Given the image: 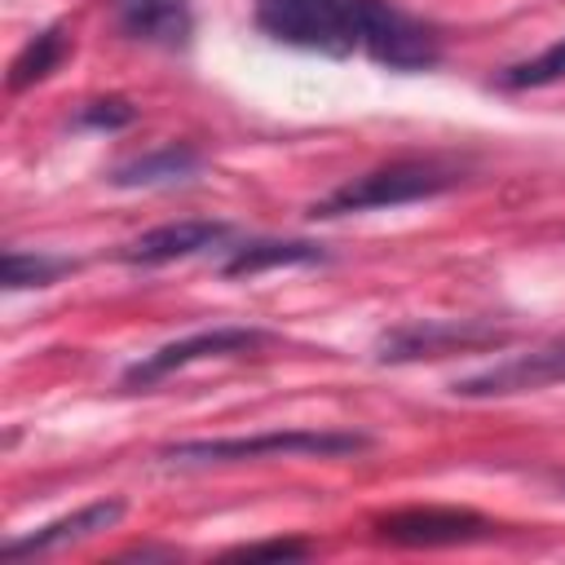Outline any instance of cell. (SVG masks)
<instances>
[{
    "label": "cell",
    "mask_w": 565,
    "mask_h": 565,
    "mask_svg": "<svg viewBox=\"0 0 565 565\" xmlns=\"http://www.w3.org/2000/svg\"><path fill=\"white\" fill-rule=\"evenodd\" d=\"M256 26L274 44L322 57L366 53L393 71L441 62V35L388 0H256Z\"/></svg>",
    "instance_id": "obj_1"
},
{
    "label": "cell",
    "mask_w": 565,
    "mask_h": 565,
    "mask_svg": "<svg viewBox=\"0 0 565 565\" xmlns=\"http://www.w3.org/2000/svg\"><path fill=\"white\" fill-rule=\"evenodd\" d=\"M371 446L366 433L353 428H274L252 437H212V441H177L163 446L159 459L177 468H212V463H247V459H344Z\"/></svg>",
    "instance_id": "obj_2"
},
{
    "label": "cell",
    "mask_w": 565,
    "mask_h": 565,
    "mask_svg": "<svg viewBox=\"0 0 565 565\" xmlns=\"http://www.w3.org/2000/svg\"><path fill=\"white\" fill-rule=\"evenodd\" d=\"M459 185V172L437 159H397L384 168H371L362 177H349L327 199H318L313 216H344V212H371V207H402L419 199H437Z\"/></svg>",
    "instance_id": "obj_3"
},
{
    "label": "cell",
    "mask_w": 565,
    "mask_h": 565,
    "mask_svg": "<svg viewBox=\"0 0 565 565\" xmlns=\"http://www.w3.org/2000/svg\"><path fill=\"white\" fill-rule=\"evenodd\" d=\"M265 340H269V331H260V327H212V331H194V335H185V340H168V344H159L154 353L137 358V362L124 371V384H128V388H150V384H159V380H168L172 371H185V366H194V362L256 353Z\"/></svg>",
    "instance_id": "obj_4"
},
{
    "label": "cell",
    "mask_w": 565,
    "mask_h": 565,
    "mask_svg": "<svg viewBox=\"0 0 565 565\" xmlns=\"http://www.w3.org/2000/svg\"><path fill=\"white\" fill-rule=\"evenodd\" d=\"M552 384H565V335L539 349L512 353L503 362H490L472 375H459L450 393L455 397H516V393H539Z\"/></svg>",
    "instance_id": "obj_5"
},
{
    "label": "cell",
    "mask_w": 565,
    "mask_h": 565,
    "mask_svg": "<svg viewBox=\"0 0 565 565\" xmlns=\"http://www.w3.org/2000/svg\"><path fill=\"white\" fill-rule=\"evenodd\" d=\"M375 534L402 547H455V543H477L490 534V521L468 512V508H402L388 516H375Z\"/></svg>",
    "instance_id": "obj_6"
},
{
    "label": "cell",
    "mask_w": 565,
    "mask_h": 565,
    "mask_svg": "<svg viewBox=\"0 0 565 565\" xmlns=\"http://www.w3.org/2000/svg\"><path fill=\"white\" fill-rule=\"evenodd\" d=\"M119 516H124V499H97V503L75 508L71 516L44 521L40 530L13 534V539L0 547V556H4L9 565L26 561V556H49V552H57V547H71V543H79V539H93V534L110 530Z\"/></svg>",
    "instance_id": "obj_7"
},
{
    "label": "cell",
    "mask_w": 565,
    "mask_h": 565,
    "mask_svg": "<svg viewBox=\"0 0 565 565\" xmlns=\"http://www.w3.org/2000/svg\"><path fill=\"white\" fill-rule=\"evenodd\" d=\"M503 340L494 327L481 322H406L380 340V362H415V358H441L472 344Z\"/></svg>",
    "instance_id": "obj_8"
},
{
    "label": "cell",
    "mask_w": 565,
    "mask_h": 565,
    "mask_svg": "<svg viewBox=\"0 0 565 565\" xmlns=\"http://www.w3.org/2000/svg\"><path fill=\"white\" fill-rule=\"evenodd\" d=\"M225 238H230L225 221H168V225H154V230L137 234L119 256L128 265H168V260H185V256L212 252Z\"/></svg>",
    "instance_id": "obj_9"
},
{
    "label": "cell",
    "mask_w": 565,
    "mask_h": 565,
    "mask_svg": "<svg viewBox=\"0 0 565 565\" xmlns=\"http://www.w3.org/2000/svg\"><path fill=\"white\" fill-rule=\"evenodd\" d=\"M115 9L132 40H146L159 49H181L194 26L190 0H115Z\"/></svg>",
    "instance_id": "obj_10"
},
{
    "label": "cell",
    "mask_w": 565,
    "mask_h": 565,
    "mask_svg": "<svg viewBox=\"0 0 565 565\" xmlns=\"http://www.w3.org/2000/svg\"><path fill=\"white\" fill-rule=\"evenodd\" d=\"M230 256L221 260V274L230 278H252L260 269H278V265H322L327 252L318 243H305V238H256V243H234L225 247Z\"/></svg>",
    "instance_id": "obj_11"
},
{
    "label": "cell",
    "mask_w": 565,
    "mask_h": 565,
    "mask_svg": "<svg viewBox=\"0 0 565 565\" xmlns=\"http://www.w3.org/2000/svg\"><path fill=\"white\" fill-rule=\"evenodd\" d=\"M199 172V154L190 146H159L150 154H137L110 172V185L119 190H150V185H177Z\"/></svg>",
    "instance_id": "obj_12"
},
{
    "label": "cell",
    "mask_w": 565,
    "mask_h": 565,
    "mask_svg": "<svg viewBox=\"0 0 565 565\" xmlns=\"http://www.w3.org/2000/svg\"><path fill=\"white\" fill-rule=\"evenodd\" d=\"M62 57H66V31H62V26H44V31L31 35V40L22 44V53L13 57V66H9V88L22 93V88L40 84Z\"/></svg>",
    "instance_id": "obj_13"
},
{
    "label": "cell",
    "mask_w": 565,
    "mask_h": 565,
    "mask_svg": "<svg viewBox=\"0 0 565 565\" xmlns=\"http://www.w3.org/2000/svg\"><path fill=\"white\" fill-rule=\"evenodd\" d=\"M75 260L71 256H53V252H4V287L9 291H26V287H49L62 274H71Z\"/></svg>",
    "instance_id": "obj_14"
},
{
    "label": "cell",
    "mask_w": 565,
    "mask_h": 565,
    "mask_svg": "<svg viewBox=\"0 0 565 565\" xmlns=\"http://www.w3.org/2000/svg\"><path fill=\"white\" fill-rule=\"evenodd\" d=\"M556 79H565V40L547 44V49H543L539 57H530V62L508 66V71L499 75V88H543V84H556Z\"/></svg>",
    "instance_id": "obj_15"
},
{
    "label": "cell",
    "mask_w": 565,
    "mask_h": 565,
    "mask_svg": "<svg viewBox=\"0 0 565 565\" xmlns=\"http://www.w3.org/2000/svg\"><path fill=\"white\" fill-rule=\"evenodd\" d=\"M132 106L128 102H119V97H106V102H88L84 110H79V124L84 128H124V124H132Z\"/></svg>",
    "instance_id": "obj_16"
},
{
    "label": "cell",
    "mask_w": 565,
    "mask_h": 565,
    "mask_svg": "<svg viewBox=\"0 0 565 565\" xmlns=\"http://www.w3.org/2000/svg\"><path fill=\"white\" fill-rule=\"evenodd\" d=\"M230 556H247V561H260V556L296 561V556H309V543H305V539H269V543H243V547H234Z\"/></svg>",
    "instance_id": "obj_17"
}]
</instances>
